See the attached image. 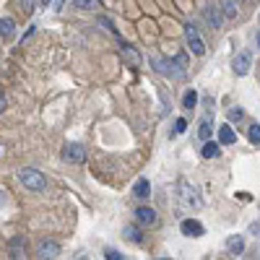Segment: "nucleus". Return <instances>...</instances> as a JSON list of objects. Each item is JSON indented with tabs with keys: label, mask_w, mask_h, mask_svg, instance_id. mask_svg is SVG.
Returning <instances> with one entry per match:
<instances>
[{
	"label": "nucleus",
	"mask_w": 260,
	"mask_h": 260,
	"mask_svg": "<svg viewBox=\"0 0 260 260\" xmlns=\"http://www.w3.org/2000/svg\"><path fill=\"white\" fill-rule=\"evenodd\" d=\"M154 71L167 76V78H185V57H175V60H164V57H151Z\"/></svg>",
	"instance_id": "f257e3e1"
},
{
	"label": "nucleus",
	"mask_w": 260,
	"mask_h": 260,
	"mask_svg": "<svg viewBox=\"0 0 260 260\" xmlns=\"http://www.w3.org/2000/svg\"><path fill=\"white\" fill-rule=\"evenodd\" d=\"M18 180H21V185H26L29 190H37V192H42L47 187V180H45V175H42L39 169H21L18 172Z\"/></svg>",
	"instance_id": "f03ea898"
},
{
	"label": "nucleus",
	"mask_w": 260,
	"mask_h": 260,
	"mask_svg": "<svg viewBox=\"0 0 260 260\" xmlns=\"http://www.w3.org/2000/svg\"><path fill=\"white\" fill-rule=\"evenodd\" d=\"M185 39H187V50L192 52V55H203L206 52V45H203V39H201V34H198V29H195L192 24H185Z\"/></svg>",
	"instance_id": "7ed1b4c3"
},
{
	"label": "nucleus",
	"mask_w": 260,
	"mask_h": 260,
	"mask_svg": "<svg viewBox=\"0 0 260 260\" xmlns=\"http://www.w3.org/2000/svg\"><path fill=\"white\" fill-rule=\"evenodd\" d=\"M62 156H65V161H71V164H83L86 161V148L81 143H68L62 148Z\"/></svg>",
	"instance_id": "20e7f679"
},
{
	"label": "nucleus",
	"mask_w": 260,
	"mask_h": 260,
	"mask_svg": "<svg viewBox=\"0 0 260 260\" xmlns=\"http://www.w3.org/2000/svg\"><path fill=\"white\" fill-rule=\"evenodd\" d=\"M250 65H252V52H250V50H245V52H240V55L234 57L232 68H234V73H237V76H247V73H250Z\"/></svg>",
	"instance_id": "39448f33"
},
{
	"label": "nucleus",
	"mask_w": 260,
	"mask_h": 260,
	"mask_svg": "<svg viewBox=\"0 0 260 260\" xmlns=\"http://www.w3.org/2000/svg\"><path fill=\"white\" fill-rule=\"evenodd\" d=\"M60 255V245L55 240H42L37 245V257H57Z\"/></svg>",
	"instance_id": "423d86ee"
},
{
	"label": "nucleus",
	"mask_w": 260,
	"mask_h": 260,
	"mask_svg": "<svg viewBox=\"0 0 260 260\" xmlns=\"http://www.w3.org/2000/svg\"><path fill=\"white\" fill-rule=\"evenodd\" d=\"M180 232H182L185 237H203V234H206L203 224L195 221V219H185V221L180 224Z\"/></svg>",
	"instance_id": "0eeeda50"
},
{
	"label": "nucleus",
	"mask_w": 260,
	"mask_h": 260,
	"mask_svg": "<svg viewBox=\"0 0 260 260\" xmlns=\"http://www.w3.org/2000/svg\"><path fill=\"white\" fill-rule=\"evenodd\" d=\"M136 219H138L143 226H151V224H156V211L148 208V206H141V208L136 211Z\"/></svg>",
	"instance_id": "6e6552de"
},
{
	"label": "nucleus",
	"mask_w": 260,
	"mask_h": 260,
	"mask_svg": "<svg viewBox=\"0 0 260 260\" xmlns=\"http://www.w3.org/2000/svg\"><path fill=\"white\" fill-rule=\"evenodd\" d=\"M203 16H206V21L211 24V29H219L221 26V16H219V8H216V6H206L203 8Z\"/></svg>",
	"instance_id": "1a4fd4ad"
},
{
	"label": "nucleus",
	"mask_w": 260,
	"mask_h": 260,
	"mask_svg": "<svg viewBox=\"0 0 260 260\" xmlns=\"http://www.w3.org/2000/svg\"><path fill=\"white\" fill-rule=\"evenodd\" d=\"M203 159H219L221 156V141L219 143H213V141H206V146H203Z\"/></svg>",
	"instance_id": "9d476101"
},
{
	"label": "nucleus",
	"mask_w": 260,
	"mask_h": 260,
	"mask_svg": "<svg viewBox=\"0 0 260 260\" xmlns=\"http://www.w3.org/2000/svg\"><path fill=\"white\" fill-rule=\"evenodd\" d=\"M219 141H221L224 146H232V143L237 141V133H234V130H232V125H229V122L219 127Z\"/></svg>",
	"instance_id": "9b49d317"
},
{
	"label": "nucleus",
	"mask_w": 260,
	"mask_h": 260,
	"mask_svg": "<svg viewBox=\"0 0 260 260\" xmlns=\"http://www.w3.org/2000/svg\"><path fill=\"white\" fill-rule=\"evenodd\" d=\"M133 195H136V198H148V195H151V182L146 180V177H141L138 182H136V187H133Z\"/></svg>",
	"instance_id": "f8f14e48"
},
{
	"label": "nucleus",
	"mask_w": 260,
	"mask_h": 260,
	"mask_svg": "<svg viewBox=\"0 0 260 260\" xmlns=\"http://www.w3.org/2000/svg\"><path fill=\"white\" fill-rule=\"evenodd\" d=\"M226 250H229L232 255H242V250H245V242H242V237H240V234L229 237V240H226Z\"/></svg>",
	"instance_id": "ddd939ff"
},
{
	"label": "nucleus",
	"mask_w": 260,
	"mask_h": 260,
	"mask_svg": "<svg viewBox=\"0 0 260 260\" xmlns=\"http://www.w3.org/2000/svg\"><path fill=\"white\" fill-rule=\"evenodd\" d=\"M180 190H182V203L185 206H198V201H195V190L187 182H180Z\"/></svg>",
	"instance_id": "4468645a"
},
{
	"label": "nucleus",
	"mask_w": 260,
	"mask_h": 260,
	"mask_svg": "<svg viewBox=\"0 0 260 260\" xmlns=\"http://www.w3.org/2000/svg\"><path fill=\"white\" fill-rule=\"evenodd\" d=\"M195 104H198V91L187 89L185 96H182V107H185V110H195Z\"/></svg>",
	"instance_id": "2eb2a0df"
},
{
	"label": "nucleus",
	"mask_w": 260,
	"mask_h": 260,
	"mask_svg": "<svg viewBox=\"0 0 260 260\" xmlns=\"http://www.w3.org/2000/svg\"><path fill=\"white\" fill-rule=\"evenodd\" d=\"M221 13H224V18H229V21L237 18V6H234V0H221Z\"/></svg>",
	"instance_id": "dca6fc26"
},
{
	"label": "nucleus",
	"mask_w": 260,
	"mask_h": 260,
	"mask_svg": "<svg viewBox=\"0 0 260 260\" xmlns=\"http://www.w3.org/2000/svg\"><path fill=\"white\" fill-rule=\"evenodd\" d=\"M122 237H125L127 242H136V245L143 240V237H141V232H138L136 226H125V229H122Z\"/></svg>",
	"instance_id": "f3484780"
},
{
	"label": "nucleus",
	"mask_w": 260,
	"mask_h": 260,
	"mask_svg": "<svg viewBox=\"0 0 260 260\" xmlns=\"http://www.w3.org/2000/svg\"><path fill=\"white\" fill-rule=\"evenodd\" d=\"M211 133H213V130H211V120L203 117V120H201V127H198V136H201L203 141H211Z\"/></svg>",
	"instance_id": "a211bd4d"
},
{
	"label": "nucleus",
	"mask_w": 260,
	"mask_h": 260,
	"mask_svg": "<svg viewBox=\"0 0 260 260\" xmlns=\"http://www.w3.org/2000/svg\"><path fill=\"white\" fill-rule=\"evenodd\" d=\"M13 29H16L13 18H3V21H0V34H3V39H8L13 34Z\"/></svg>",
	"instance_id": "6ab92c4d"
},
{
	"label": "nucleus",
	"mask_w": 260,
	"mask_h": 260,
	"mask_svg": "<svg viewBox=\"0 0 260 260\" xmlns=\"http://www.w3.org/2000/svg\"><path fill=\"white\" fill-rule=\"evenodd\" d=\"M122 57H125V60H130L133 65H141V55H138L133 47H122Z\"/></svg>",
	"instance_id": "aec40b11"
},
{
	"label": "nucleus",
	"mask_w": 260,
	"mask_h": 260,
	"mask_svg": "<svg viewBox=\"0 0 260 260\" xmlns=\"http://www.w3.org/2000/svg\"><path fill=\"white\" fill-rule=\"evenodd\" d=\"M247 138H250V143H260V125L257 122H252L247 127Z\"/></svg>",
	"instance_id": "412c9836"
},
{
	"label": "nucleus",
	"mask_w": 260,
	"mask_h": 260,
	"mask_svg": "<svg viewBox=\"0 0 260 260\" xmlns=\"http://www.w3.org/2000/svg\"><path fill=\"white\" fill-rule=\"evenodd\" d=\"M73 6H76V8H81V11H89V8H94V6H96V0H73Z\"/></svg>",
	"instance_id": "4be33fe9"
},
{
	"label": "nucleus",
	"mask_w": 260,
	"mask_h": 260,
	"mask_svg": "<svg viewBox=\"0 0 260 260\" xmlns=\"http://www.w3.org/2000/svg\"><path fill=\"white\" fill-rule=\"evenodd\" d=\"M185 130H187V122H185V117H177V120H175V136H182Z\"/></svg>",
	"instance_id": "5701e85b"
},
{
	"label": "nucleus",
	"mask_w": 260,
	"mask_h": 260,
	"mask_svg": "<svg viewBox=\"0 0 260 260\" xmlns=\"http://www.w3.org/2000/svg\"><path fill=\"white\" fill-rule=\"evenodd\" d=\"M240 120H242V110H240V107L229 110V122H240Z\"/></svg>",
	"instance_id": "b1692460"
},
{
	"label": "nucleus",
	"mask_w": 260,
	"mask_h": 260,
	"mask_svg": "<svg viewBox=\"0 0 260 260\" xmlns=\"http://www.w3.org/2000/svg\"><path fill=\"white\" fill-rule=\"evenodd\" d=\"M104 257H107V260H122V255H120L117 250H107V252H104Z\"/></svg>",
	"instance_id": "393cba45"
},
{
	"label": "nucleus",
	"mask_w": 260,
	"mask_h": 260,
	"mask_svg": "<svg viewBox=\"0 0 260 260\" xmlns=\"http://www.w3.org/2000/svg\"><path fill=\"white\" fill-rule=\"evenodd\" d=\"M39 3H42V8H47V6L52 3V0H39Z\"/></svg>",
	"instance_id": "a878e982"
},
{
	"label": "nucleus",
	"mask_w": 260,
	"mask_h": 260,
	"mask_svg": "<svg viewBox=\"0 0 260 260\" xmlns=\"http://www.w3.org/2000/svg\"><path fill=\"white\" fill-rule=\"evenodd\" d=\"M62 3H65V0H57V6H55V8L60 11V8H62Z\"/></svg>",
	"instance_id": "bb28decb"
},
{
	"label": "nucleus",
	"mask_w": 260,
	"mask_h": 260,
	"mask_svg": "<svg viewBox=\"0 0 260 260\" xmlns=\"http://www.w3.org/2000/svg\"><path fill=\"white\" fill-rule=\"evenodd\" d=\"M257 45H260V39H257Z\"/></svg>",
	"instance_id": "cd10ccee"
}]
</instances>
